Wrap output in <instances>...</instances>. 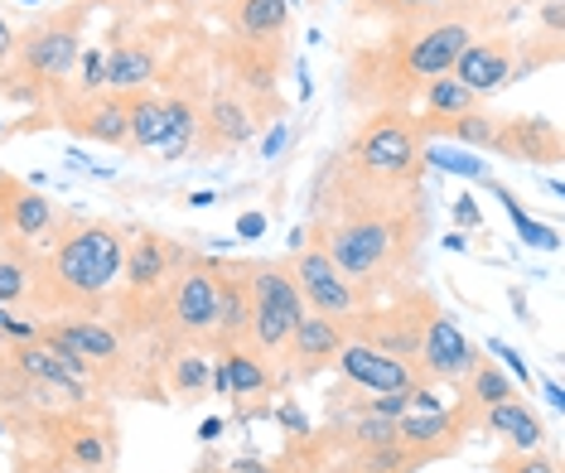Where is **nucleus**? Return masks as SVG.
Returning a JSON list of instances; mask_svg holds the SVG:
<instances>
[{
    "label": "nucleus",
    "instance_id": "f257e3e1",
    "mask_svg": "<svg viewBox=\"0 0 565 473\" xmlns=\"http://www.w3.org/2000/svg\"><path fill=\"white\" fill-rule=\"evenodd\" d=\"M310 241L324 247L333 271L353 286L358 304L392 300L420 286L430 203L426 189H382L358 179L339 155L315 174Z\"/></svg>",
    "mask_w": 565,
    "mask_h": 473
},
{
    "label": "nucleus",
    "instance_id": "f03ea898",
    "mask_svg": "<svg viewBox=\"0 0 565 473\" xmlns=\"http://www.w3.org/2000/svg\"><path fill=\"white\" fill-rule=\"evenodd\" d=\"M512 20H518L512 0H455L449 10H435V15L387 24L382 40H372L349 54L343 101L358 111L411 107L430 78L455 68L459 49H465L473 34L508 30Z\"/></svg>",
    "mask_w": 565,
    "mask_h": 473
},
{
    "label": "nucleus",
    "instance_id": "7ed1b4c3",
    "mask_svg": "<svg viewBox=\"0 0 565 473\" xmlns=\"http://www.w3.org/2000/svg\"><path fill=\"white\" fill-rule=\"evenodd\" d=\"M126 233L107 217H58L54 247L40 257L34 314H97L121 286Z\"/></svg>",
    "mask_w": 565,
    "mask_h": 473
},
{
    "label": "nucleus",
    "instance_id": "20e7f679",
    "mask_svg": "<svg viewBox=\"0 0 565 473\" xmlns=\"http://www.w3.org/2000/svg\"><path fill=\"white\" fill-rule=\"evenodd\" d=\"M93 10H97V0H73V6H58L24 24L15 40V93H10V101L58 107L68 97V83L87 49V20H93Z\"/></svg>",
    "mask_w": 565,
    "mask_h": 473
},
{
    "label": "nucleus",
    "instance_id": "39448f33",
    "mask_svg": "<svg viewBox=\"0 0 565 473\" xmlns=\"http://www.w3.org/2000/svg\"><path fill=\"white\" fill-rule=\"evenodd\" d=\"M358 179L382 189H420L426 184V136L416 126L411 107H382L363 111L349 146L333 150Z\"/></svg>",
    "mask_w": 565,
    "mask_h": 473
},
{
    "label": "nucleus",
    "instance_id": "423d86ee",
    "mask_svg": "<svg viewBox=\"0 0 565 473\" xmlns=\"http://www.w3.org/2000/svg\"><path fill=\"white\" fill-rule=\"evenodd\" d=\"M247 290H252V329H247V348L262 357L266 367L280 381V357H286V343L295 334L305 314V300L295 290V280L286 271V257L280 261H247Z\"/></svg>",
    "mask_w": 565,
    "mask_h": 473
},
{
    "label": "nucleus",
    "instance_id": "0eeeda50",
    "mask_svg": "<svg viewBox=\"0 0 565 473\" xmlns=\"http://www.w3.org/2000/svg\"><path fill=\"white\" fill-rule=\"evenodd\" d=\"M435 314H440V300H435L426 286H411L392 300L358 304V310L343 319V334L367 343V348H377V353L402 357V363H416L420 338H426Z\"/></svg>",
    "mask_w": 565,
    "mask_h": 473
},
{
    "label": "nucleus",
    "instance_id": "6e6552de",
    "mask_svg": "<svg viewBox=\"0 0 565 473\" xmlns=\"http://www.w3.org/2000/svg\"><path fill=\"white\" fill-rule=\"evenodd\" d=\"M160 304V329L184 348H209L213 338V314H217V286H213V257H199L179 271L170 286L156 295Z\"/></svg>",
    "mask_w": 565,
    "mask_h": 473
},
{
    "label": "nucleus",
    "instance_id": "1a4fd4ad",
    "mask_svg": "<svg viewBox=\"0 0 565 473\" xmlns=\"http://www.w3.org/2000/svg\"><path fill=\"white\" fill-rule=\"evenodd\" d=\"M276 101V97H266ZM262 97L247 93L242 83H217L209 97H203V131H199V150L203 155H227V150L247 146V140L262 131Z\"/></svg>",
    "mask_w": 565,
    "mask_h": 473
},
{
    "label": "nucleus",
    "instance_id": "9d476101",
    "mask_svg": "<svg viewBox=\"0 0 565 473\" xmlns=\"http://www.w3.org/2000/svg\"><path fill=\"white\" fill-rule=\"evenodd\" d=\"M469 430H479V411L459 396V406L455 411H406V416H396V444L402 450H411L420 459V464H435V459H449V454H459L465 450V440H469Z\"/></svg>",
    "mask_w": 565,
    "mask_h": 473
},
{
    "label": "nucleus",
    "instance_id": "9b49d317",
    "mask_svg": "<svg viewBox=\"0 0 565 473\" xmlns=\"http://www.w3.org/2000/svg\"><path fill=\"white\" fill-rule=\"evenodd\" d=\"M479 363H483L479 343H473L445 310L435 314L430 329H426V338H420V353H416L420 381H426V387H465L469 373Z\"/></svg>",
    "mask_w": 565,
    "mask_h": 473
},
{
    "label": "nucleus",
    "instance_id": "f8f14e48",
    "mask_svg": "<svg viewBox=\"0 0 565 473\" xmlns=\"http://www.w3.org/2000/svg\"><path fill=\"white\" fill-rule=\"evenodd\" d=\"M286 271H290L295 290H300V300H305V310H310V314H324V319H339V324H343V319L358 310L353 286L333 271V261L324 257V247H315V241H305L300 251H290Z\"/></svg>",
    "mask_w": 565,
    "mask_h": 473
},
{
    "label": "nucleus",
    "instance_id": "ddd939ff",
    "mask_svg": "<svg viewBox=\"0 0 565 473\" xmlns=\"http://www.w3.org/2000/svg\"><path fill=\"white\" fill-rule=\"evenodd\" d=\"M189 261H194V251L179 247V241L160 237V233H136L126 241V261H121L126 300H156Z\"/></svg>",
    "mask_w": 565,
    "mask_h": 473
},
{
    "label": "nucleus",
    "instance_id": "4468645a",
    "mask_svg": "<svg viewBox=\"0 0 565 473\" xmlns=\"http://www.w3.org/2000/svg\"><path fill=\"white\" fill-rule=\"evenodd\" d=\"M512 63H518V34L512 30H488L459 49L449 78L465 83L473 97H498L503 87H512Z\"/></svg>",
    "mask_w": 565,
    "mask_h": 473
},
{
    "label": "nucleus",
    "instance_id": "2eb2a0df",
    "mask_svg": "<svg viewBox=\"0 0 565 473\" xmlns=\"http://www.w3.org/2000/svg\"><path fill=\"white\" fill-rule=\"evenodd\" d=\"M333 367H339L343 387L363 391V396H387V391H416V387H426L416 363H402V357H392V353H377V348H367V343H358V338H343V348H339V357H333Z\"/></svg>",
    "mask_w": 565,
    "mask_h": 473
},
{
    "label": "nucleus",
    "instance_id": "dca6fc26",
    "mask_svg": "<svg viewBox=\"0 0 565 473\" xmlns=\"http://www.w3.org/2000/svg\"><path fill=\"white\" fill-rule=\"evenodd\" d=\"M58 126H68L73 136L97 140V146L126 150L131 146V121H126V97L121 93H93V97H63L54 107Z\"/></svg>",
    "mask_w": 565,
    "mask_h": 473
},
{
    "label": "nucleus",
    "instance_id": "f3484780",
    "mask_svg": "<svg viewBox=\"0 0 565 473\" xmlns=\"http://www.w3.org/2000/svg\"><path fill=\"white\" fill-rule=\"evenodd\" d=\"M34 343L83 357V363H93L97 373H107L111 363H121V329L107 324V319H40V338Z\"/></svg>",
    "mask_w": 565,
    "mask_h": 473
},
{
    "label": "nucleus",
    "instance_id": "a211bd4d",
    "mask_svg": "<svg viewBox=\"0 0 565 473\" xmlns=\"http://www.w3.org/2000/svg\"><path fill=\"white\" fill-rule=\"evenodd\" d=\"M343 324L324 314H305L295 324V334L286 343V357H280V381H315L319 373H329L333 357L343 348Z\"/></svg>",
    "mask_w": 565,
    "mask_h": 473
},
{
    "label": "nucleus",
    "instance_id": "6ab92c4d",
    "mask_svg": "<svg viewBox=\"0 0 565 473\" xmlns=\"http://www.w3.org/2000/svg\"><path fill=\"white\" fill-rule=\"evenodd\" d=\"M213 286H217V314H213V353H227L247 343L252 329V290H247V261H217L213 257Z\"/></svg>",
    "mask_w": 565,
    "mask_h": 473
},
{
    "label": "nucleus",
    "instance_id": "aec40b11",
    "mask_svg": "<svg viewBox=\"0 0 565 473\" xmlns=\"http://www.w3.org/2000/svg\"><path fill=\"white\" fill-rule=\"evenodd\" d=\"M217 15L227 20L233 44L252 49H276L286 54V24H290V0H223Z\"/></svg>",
    "mask_w": 565,
    "mask_h": 473
},
{
    "label": "nucleus",
    "instance_id": "412c9836",
    "mask_svg": "<svg viewBox=\"0 0 565 473\" xmlns=\"http://www.w3.org/2000/svg\"><path fill=\"white\" fill-rule=\"evenodd\" d=\"M223 367H227V401H233L237 420H256L271 411V391L280 387L271 367L256 357L247 343H237V348L223 353Z\"/></svg>",
    "mask_w": 565,
    "mask_h": 473
},
{
    "label": "nucleus",
    "instance_id": "4be33fe9",
    "mask_svg": "<svg viewBox=\"0 0 565 473\" xmlns=\"http://www.w3.org/2000/svg\"><path fill=\"white\" fill-rule=\"evenodd\" d=\"M493 155L518 160V164H556L561 160L556 121H546V117H503Z\"/></svg>",
    "mask_w": 565,
    "mask_h": 473
},
{
    "label": "nucleus",
    "instance_id": "5701e85b",
    "mask_svg": "<svg viewBox=\"0 0 565 473\" xmlns=\"http://www.w3.org/2000/svg\"><path fill=\"white\" fill-rule=\"evenodd\" d=\"M199 131H203V97L199 87L179 83L170 97H164V140L160 155L164 160H184L199 150Z\"/></svg>",
    "mask_w": 565,
    "mask_h": 473
},
{
    "label": "nucleus",
    "instance_id": "b1692460",
    "mask_svg": "<svg viewBox=\"0 0 565 473\" xmlns=\"http://www.w3.org/2000/svg\"><path fill=\"white\" fill-rule=\"evenodd\" d=\"M479 430L498 434V440H503V450H542V444H546L542 416H536L532 401H522V396H508V401L488 406V411L479 416Z\"/></svg>",
    "mask_w": 565,
    "mask_h": 473
},
{
    "label": "nucleus",
    "instance_id": "393cba45",
    "mask_svg": "<svg viewBox=\"0 0 565 473\" xmlns=\"http://www.w3.org/2000/svg\"><path fill=\"white\" fill-rule=\"evenodd\" d=\"M156 83V49L146 40H117L107 49V93H146Z\"/></svg>",
    "mask_w": 565,
    "mask_h": 473
},
{
    "label": "nucleus",
    "instance_id": "a878e982",
    "mask_svg": "<svg viewBox=\"0 0 565 473\" xmlns=\"http://www.w3.org/2000/svg\"><path fill=\"white\" fill-rule=\"evenodd\" d=\"M209 377H213V363L199 348H179V353H170V363H164V387H170V401H179V406L203 401V396H209Z\"/></svg>",
    "mask_w": 565,
    "mask_h": 473
},
{
    "label": "nucleus",
    "instance_id": "bb28decb",
    "mask_svg": "<svg viewBox=\"0 0 565 473\" xmlns=\"http://www.w3.org/2000/svg\"><path fill=\"white\" fill-rule=\"evenodd\" d=\"M63 464L78 473H107L111 469V434L102 426H68V434H63Z\"/></svg>",
    "mask_w": 565,
    "mask_h": 473
},
{
    "label": "nucleus",
    "instance_id": "cd10ccee",
    "mask_svg": "<svg viewBox=\"0 0 565 473\" xmlns=\"http://www.w3.org/2000/svg\"><path fill=\"white\" fill-rule=\"evenodd\" d=\"M126 121H131V155H140V150H160L164 140V97L160 93H131L126 97Z\"/></svg>",
    "mask_w": 565,
    "mask_h": 473
},
{
    "label": "nucleus",
    "instance_id": "c85d7f7f",
    "mask_svg": "<svg viewBox=\"0 0 565 473\" xmlns=\"http://www.w3.org/2000/svg\"><path fill=\"white\" fill-rule=\"evenodd\" d=\"M420 121H449V117H465V111L483 107L479 97L469 93L465 83H455L449 73H440V78H430L426 87H420Z\"/></svg>",
    "mask_w": 565,
    "mask_h": 473
},
{
    "label": "nucleus",
    "instance_id": "c756f323",
    "mask_svg": "<svg viewBox=\"0 0 565 473\" xmlns=\"http://www.w3.org/2000/svg\"><path fill=\"white\" fill-rule=\"evenodd\" d=\"M483 184H488V189H493V194H498V198H503V208H508V217H512V227H518V237L526 241V247H536V251H556V247H561L556 227H551V223H536V217H532V213H526V208H522V198H518V194H512V189L503 184V179H493V174H488V179H483Z\"/></svg>",
    "mask_w": 565,
    "mask_h": 473
},
{
    "label": "nucleus",
    "instance_id": "7c9ffc66",
    "mask_svg": "<svg viewBox=\"0 0 565 473\" xmlns=\"http://www.w3.org/2000/svg\"><path fill=\"white\" fill-rule=\"evenodd\" d=\"M459 396H465V401L473 406V411L483 416L488 406H498V401H508V396H518V387H512V377L503 373V367H498V363H488V357H483V363L469 373L465 387H459Z\"/></svg>",
    "mask_w": 565,
    "mask_h": 473
},
{
    "label": "nucleus",
    "instance_id": "2f4dec72",
    "mask_svg": "<svg viewBox=\"0 0 565 473\" xmlns=\"http://www.w3.org/2000/svg\"><path fill=\"white\" fill-rule=\"evenodd\" d=\"M426 170H440V174H455V179H479V184L493 174L479 150L449 146V140H426Z\"/></svg>",
    "mask_w": 565,
    "mask_h": 473
},
{
    "label": "nucleus",
    "instance_id": "473e14b6",
    "mask_svg": "<svg viewBox=\"0 0 565 473\" xmlns=\"http://www.w3.org/2000/svg\"><path fill=\"white\" fill-rule=\"evenodd\" d=\"M455 0H353L358 20H382V24H402L416 15H435V10H449Z\"/></svg>",
    "mask_w": 565,
    "mask_h": 473
},
{
    "label": "nucleus",
    "instance_id": "72a5a7b5",
    "mask_svg": "<svg viewBox=\"0 0 565 473\" xmlns=\"http://www.w3.org/2000/svg\"><path fill=\"white\" fill-rule=\"evenodd\" d=\"M343 469L353 473H411V469H426L411 450L402 444H377V450H353V459Z\"/></svg>",
    "mask_w": 565,
    "mask_h": 473
},
{
    "label": "nucleus",
    "instance_id": "f704fd0d",
    "mask_svg": "<svg viewBox=\"0 0 565 473\" xmlns=\"http://www.w3.org/2000/svg\"><path fill=\"white\" fill-rule=\"evenodd\" d=\"M78 87H73V97H93V93H102L107 87V49L102 44H87L83 49V58H78Z\"/></svg>",
    "mask_w": 565,
    "mask_h": 473
},
{
    "label": "nucleus",
    "instance_id": "c9c22d12",
    "mask_svg": "<svg viewBox=\"0 0 565 473\" xmlns=\"http://www.w3.org/2000/svg\"><path fill=\"white\" fill-rule=\"evenodd\" d=\"M488 469L493 473H556V459L542 450H503Z\"/></svg>",
    "mask_w": 565,
    "mask_h": 473
},
{
    "label": "nucleus",
    "instance_id": "e433bc0d",
    "mask_svg": "<svg viewBox=\"0 0 565 473\" xmlns=\"http://www.w3.org/2000/svg\"><path fill=\"white\" fill-rule=\"evenodd\" d=\"M15 40H20V30L0 10V97L15 93Z\"/></svg>",
    "mask_w": 565,
    "mask_h": 473
},
{
    "label": "nucleus",
    "instance_id": "4c0bfd02",
    "mask_svg": "<svg viewBox=\"0 0 565 473\" xmlns=\"http://www.w3.org/2000/svg\"><path fill=\"white\" fill-rule=\"evenodd\" d=\"M488 353H493V357H498V363H503V367H508V373H512V381H522V387H532V367H526V363H522V353H518V348H512V343H503V338H493V343H488Z\"/></svg>",
    "mask_w": 565,
    "mask_h": 473
},
{
    "label": "nucleus",
    "instance_id": "58836bf2",
    "mask_svg": "<svg viewBox=\"0 0 565 473\" xmlns=\"http://www.w3.org/2000/svg\"><path fill=\"white\" fill-rule=\"evenodd\" d=\"M536 24L546 30V40H565V10H561V0H542V6H536Z\"/></svg>",
    "mask_w": 565,
    "mask_h": 473
},
{
    "label": "nucleus",
    "instance_id": "ea45409f",
    "mask_svg": "<svg viewBox=\"0 0 565 473\" xmlns=\"http://www.w3.org/2000/svg\"><path fill=\"white\" fill-rule=\"evenodd\" d=\"M276 420H280V430H286V434H300V440L310 434V416L300 411V401H280L276 406Z\"/></svg>",
    "mask_w": 565,
    "mask_h": 473
},
{
    "label": "nucleus",
    "instance_id": "a19ab883",
    "mask_svg": "<svg viewBox=\"0 0 565 473\" xmlns=\"http://www.w3.org/2000/svg\"><path fill=\"white\" fill-rule=\"evenodd\" d=\"M286 146H290V121H271L262 136V160H280Z\"/></svg>",
    "mask_w": 565,
    "mask_h": 473
},
{
    "label": "nucleus",
    "instance_id": "79ce46f5",
    "mask_svg": "<svg viewBox=\"0 0 565 473\" xmlns=\"http://www.w3.org/2000/svg\"><path fill=\"white\" fill-rule=\"evenodd\" d=\"M266 227H271V217H266L262 208H247L237 217V237L242 241H256V237H266Z\"/></svg>",
    "mask_w": 565,
    "mask_h": 473
},
{
    "label": "nucleus",
    "instance_id": "37998d69",
    "mask_svg": "<svg viewBox=\"0 0 565 473\" xmlns=\"http://www.w3.org/2000/svg\"><path fill=\"white\" fill-rule=\"evenodd\" d=\"M455 227H465V233L483 227V213H479V203H473L469 194H459V198H455Z\"/></svg>",
    "mask_w": 565,
    "mask_h": 473
},
{
    "label": "nucleus",
    "instance_id": "c03bdc74",
    "mask_svg": "<svg viewBox=\"0 0 565 473\" xmlns=\"http://www.w3.org/2000/svg\"><path fill=\"white\" fill-rule=\"evenodd\" d=\"M223 430H227V420H223V416H209V420L199 426V440H203V444H217V440H223Z\"/></svg>",
    "mask_w": 565,
    "mask_h": 473
},
{
    "label": "nucleus",
    "instance_id": "a18cd8bd",
    "mask_svg": "<svg viewBox=\"0 0 565 473\" xmlns=\"http://www.w3.org/2000/svg\"><path fill=\"white\" fill-rule=\"evenodd\" d=\"M227 469H233V473H271V464H266V459H256V454H242Z\"/></svg>",
    "mask_w": 565,
    "mask_h": 473
},
{
    "label": "nucleus",
    "instance_id": "49530a36",
    "mask_svg": "<svg viewBox=\"0 0 565 473\" xmlns=\"http://www.w3.org/2000/svg\"><path fill=\"white\" fill-rule=\"evenodd\" d=\"M213 203H217L213 189H199V194H189V208H213Z\"/></svg>",
    "mask_w": 565,
    "mask_h": 473
},
{
    "label": "nucleus",
    "instance_id": "de8ad7c7",
    "mask_svg": "<svg viewBox=\"0 0 565 473\" xmlns=\"http://www.w3.org/2000/svg\"><path fill=\"white\" fill-rule=\"evenodd\" d=\"M542 391H546V401H551V406H556V411H565V391H561V381H546V387H542Z\"/></svg>",
    "mask_w": 565,
    "mask_h": 473
},
{
    "label": "nucleus",
    "instance_id": "09e8293b",
    "mask_svg": "<svg viewBox=\"0 0 565 473\" xmlns=\"http://www.w3.org/2000/svg\"><path fill=\"white\" fill-rule=\"evenodd\" d=\"M305 241H310V227H300V223H295V227H290V251H300Z\"/></svg>",
    "mask_w": 565,
    "mask_h": 473
},
{
    "label": "nucleus",
    "instance_id": "8fccbe9b",
    "mask_svg": "<svg viewBox=\"0 0 565 473\" xmlns=\"http://www.w3.org/2000/svg\"><path fill=\"white\" fill-rule=\"evenodd\" d=\"M445 247H449V251H469V237H465V233H449Z\"/></svg>",
    "mask_w": 565,
    "mask_h": 473
},
{
    "label": "nucleus",
    "instance_id": "3c124183",
    "mask_svg": "<svg viewBox=\"0 0 565 473\" xmlns=\"http://www.w3.org/2000/svg\"><path fill=\"white\" fill-rule=\"evenodd\" d=\"M174 6H199V10H217L223 0H174Z\"/></svg>",
    "mask_w": 565,
    "mask_h": 473
},
{
    "label": "nucleus",
    "instance_id": "603ef678",
    "mask_svg": "<svg viewBox=\"0 0 565 473\" xmlns=\"http://www.w3.org/2000/svg\"><path fill=\"white\" fill-rule=\"evenodd\" d=\"M6 373H10V343L0 338V377H6Z\"/></svg>",
    "mask_w": 565,
    "mask_h": 473
},
{
    "label": "nucleus",
    "instance_id": "864d4df0",
    "mask_svg": "<svg viewBox=\"0 0 565 473\" xmlns=\"http://www.w3.org/2000/svg\"><path fill=\"white\" fill-rule=\"evenodd\" d=\"M34 473H78V469H68V464H54V469H34Z\"/></svg>",
    "mask_w": 565,
    "mask_h": 473
},
{
    "label": "nucleus",
    "instance_id": "5fc2aeb1",
    "mask_svg": "<svg viewBox=\"0 0 565 473\" xmlns=\"http://www.w3.org/2000/svg\"><path fill=\"white\" fill-rule=\"evenodd\" d=\"M6 136H15V126H10V121H0V146H6Z\"/></svg>",
    "mask_w": 565,
    "mask_h": 473
},
{
    "label": "nucleus",
    "instance_id": "6e6d98bb",
    "mask_svg": "<svg viewBox=\"0 0 565 473\" xmlns=\"http://www.w3.org/2000/svg\"><path fill=\"white\" fill-rule=\"evenodd\" d=\"M15 6H40V0H15Z\"/></svg>",
    "mask_w": 565,
    "mask_h": 473
},
{
    "label": "nucleus",
    "instance_id": "4d7b16f0",
    "mask_svg": "<svg viewBox=\"0 0 565 473\" xmlns=\"http://www.w3.org/2000/svg\"><path fill=\"white\" fill-rule=\"evenodd\" d=\"M0 440H6V420H0Z\"/></svg>",
    "mask_w": 565,
    "mask_h": 473
},
{
    "label": "nucleus",
    "instance_id": "13d9d810",
    "mask_svg": "<svg viewBox=\"0 0 565 473\" xmlns=\"http://www.w3.org/2000/svg\"><path fill=\"white\" fill-rule=\"evenodd\" d=\"M339 473H353V469H339Z\"/></svg>",
    "mask_w": 565,
    "mask_h": 473
},
{
    "label": "nucleus",
    "instance_id": "bf43d9fd",
    "mask_svg": "<svg viewBox=\"0 0 565 473\" xmlns=\"http://www.w3.org/2000/svg\"><path fill=\"white\" fill-rule=\"evenodd\" d=\"M315 6H319V0H315Z\"/></svg>",
    "mask_w": 565,
    "mask_h": 473
}]
</instances>
